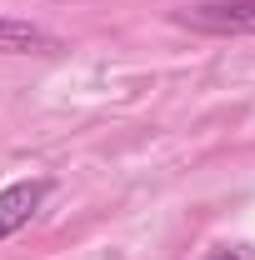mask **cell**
Returning a JSON list of instances; mask_svg holds the SVG:
<instances>
[{
	"instance_id": "3",
	"label": "cell",
	"mask_w": 255,
	"mask_h": 260,
	"mask_svg": "<svg viewBox=\"0 0 255 260\" xmlns=\"http://www.w3.org/2000/svg\"><path fill=\"white\" fill-rule=\"evenodd\" d=\"M65 50L60 35L40 30L30 20H15V15H0V55H55Z\"/></svg>"
},
{
	"instance_id": "4",
	"label": "cell",
	"mask_w": 255,
	"mask_h": 260,
	"mask_svg": "<svg viewBox=\"0 0 255 260\" xmlns=\"http://www.w3.org/2000/svg\"><path fill=\"white\" fill-rule=\"evenodd\" d=\"M205 260H245L240 250H215V255H205Z\"/></svg>"
},
{
	"instance_id": "1",
	"label": "cell",
	"mask_w": 255,
	"mask_h": 260,
	"mask_svg": "<svg viewBox=\"0 0 255 260\" xmlns=\"http://www.w3.org/2000/svg\"><path fill=\"white\" fill-rule=\"evenodd\" d=\"M175 25L200 35H255V0H200L175 10Z\"/></svg>"
},
{
	"instance_id": "2",
	"label": "cell",
	"mask_w": 255,
	"mask_h": 260,
	"mask_svg": "<svg viewBox=\"0 0 255 260\" xmlns=\"http://www.w3.org/2000/svg\"><path fill=\"white\" fill-rule=\"evenodd\" d=\"M45 195H50V175H30V180L5 185L0 190V240H10L15 230L30 225L40 215V205H45Z\"/></svg>"
}]
</instances>
